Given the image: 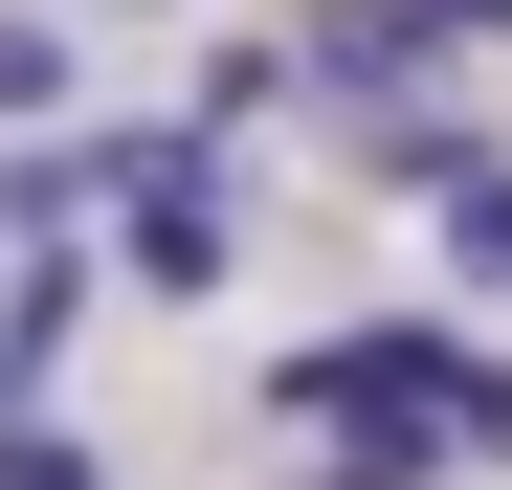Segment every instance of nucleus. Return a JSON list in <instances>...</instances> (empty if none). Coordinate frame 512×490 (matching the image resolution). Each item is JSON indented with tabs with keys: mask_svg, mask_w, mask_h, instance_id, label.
<instances>
[{
	"mask_svg": "<svg viewBox=\"0 0 512 490\" xmlns=\"http://www.w3.org/2000/svg\"><path fill=\"white\" fill-rule=\"evenodd\" d=\"M112 245H134L156 312H201V290L245 268V223H223V134H201V112H179V134H112Z\"/></svg>",
	"mask_w": 512,
	"mask_h": 490,
	"instance_id": "obj_1",
	"label": "nucleus"
},
{
	"mask_svg": "<svg viewBox=\"0 0 512 490\" xmlns=\"http://www.w3.org/2000/svg\"><path fill=\"white\" fill-rule=\"evenodd\" d=\"M67 112V23H45V0H0V134H45Z\"/></svg>",
	"mask_w": 512,
	"mask_h": 490,
	"instance_id": "obj_3",
	"label": "nucleus"
},
{
	"mask_svg": "<svg viewBox=\"0 0 512 490\" xmlns=\"http://www.w3.org/2000/svg\"><path fill=\"white\" fill-rule=\"evenodd\" d=\"M423 201H446V268L512 290V156H468V179H423Z\"/></svg>",
	"mask_w": 512,
	"mask_h": 490,
	"instance_id": "obj_2",
	"label": "nucleus"
}]
</instances>
